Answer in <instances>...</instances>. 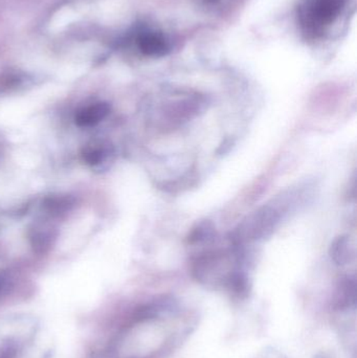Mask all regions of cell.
Here are the masks:
<instances>
[{
    "mask_svg": "<svg viewBox=\"0 0 357 358\" xmlns=\"http://www.w3.org/2000/svg\"><path fill=\"white\" fill-rule=\"evenodd\" d=\"M354 0H299L297 24L302 37L312 43L333 39L347 23Z\"/></svg>",
    "mask_w": 357,
    "mask_h": 358,
    "instance_id": "6da1fadb",
    "label": "cell"
},
{
    "mask_svg": "<svg viewBox=\"0 0 357 358\" xmlns=\"http://www.w3.org/2000/svg\"><path fill=\"white\" fill-rule=\"evenodd\" d=\"M350 240L347 237H337L330 248L331 257L337 264H346L349 260Z\"/></svg>",
    "mask_w": 357,
    "mask_h": 358,
    "instance_id": "277c9868",
    "label": "cell"
},
{
    "mask_svg": "<svg viewBox=\"0 0 357 358\" xmlns=\"http://www.w3.org/2000/svg\"><path fill=\"white\" fill-rule=\"evenodd\" d=\"M195 6L205 10H214L219 6L224 0H191Z\"/></svg>",
    "mask_w": 357,
    "mask_h": 358,
    "instance_id": "5b68a950",
    "label": "cell"
},
{
    "mask_svg": "<svg viewBox=\"0 0 357 358\" xmlns=\"http://www.w3.org/2000/svg\"><path fill=\"white\" fill-rule=\"evenodd\" d=\"M127 44L148 58L167 56L173 48L172 40L163 29L147 22L138 23L133 27L128 35Z\"/></svg>",
    "mask_w": 357,
    "mask_h": 358,
    "instance_id": "7a4b0ae2",
    "label": "cell"
},
{
    "mask_svg": "<svg viewBox=\"0 0 357 358\" xmlns=\"http://www.w3.org/2000/svg\"><path fill=\"white\" fill-rule=\"evenodd\" d=\"M110 107L106 103H96L79 111L75 115V123L80 127H92L108 115Z\"/></svg>",
    "mask_w": 357,
    "mask_h": 358,
    "instance_id": "3957f363",
    "label": "cell"
}]
</instances>
